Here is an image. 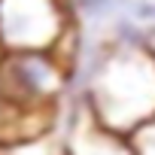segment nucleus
I'll return each instance as SVG.
<instances>
[{"instance_id": "obj_1", "label": "nucleus", "mask_w": 155, "mask_h": 155, "mask_svg": "<svg viewBox=\"0 0 155 155\" xmlns=\"http://www.w3.org/2000/svg\"><path fill=\"white\" fill-rule=\"evenodd\" d=\"M97 125L119 134L155 116V58L137 46H122L91 82Z\"/></svg>"}, {"instance_id": "obj_2", "label": "nucleus", "mask_w": 155, "mask_h": 155, "mask_svg": "<svg viewBox=\"0 0 155 155\" xmlns=\"http://www.w3.org/2000/svg\"><path fill=\"white\" fill-rule=\"evenodd\" d=\"M64 34L61 0H0V49L46 52Z\"/></svg>"}, {"instance_id": "obj_3", "label": "nucleus", "mask_w": 155, "mask_h": 155, "mask_svg": "<svg viewBox=\"0 0 155 155\" xmlns=\"http://www.w3.org/2000/svg\"><path fill=\"white\" fill-rule=\"evenodd\" d=\"M64 76L46 52H3L0 55V94L25 107H55Z\"/></svg>"}, {"instance_id": "obj_4", "label": "nucleus", "mask_w": 155, "mask_h": 155, "mask_svg": "<svg viewBox=\"0 0 155 155\" xmlns=\"http://www.w3.org/2000/svg\"><path fill=\"white\" fill-rule=\"evenodd\" d=\"M70 155H134V152L119 134H113L101 125H85L73 134Z\"/></svg>"}, {"instance_id": "obj_5", "label": "nucleus", "mask_w": 155, "mask_h": 155, "mask_svg": "<svg viewBox=\"0 0 155 155\" xmlns=\"http://www.w3.org/2000/svg\"><path fill=\"white\" fill-rule=\"evenodd\" d=\"M128 146H131L134 155H155V116L134 131V140Z\"/></svg>"}, {"instance_id": "obj_6", "label": "nucleus", "mask_w": 155, "mask_h": 155, "mask_svg": "<svg viewBox=\"0 0 155 155\" xmlns=\"http://www.w3.org/2000/svg\"><path fill=\"white\" fill-rule=\"evenodd\" d=\"M0 55H3V49H0Z\"/></svg>"}]
</instances>
